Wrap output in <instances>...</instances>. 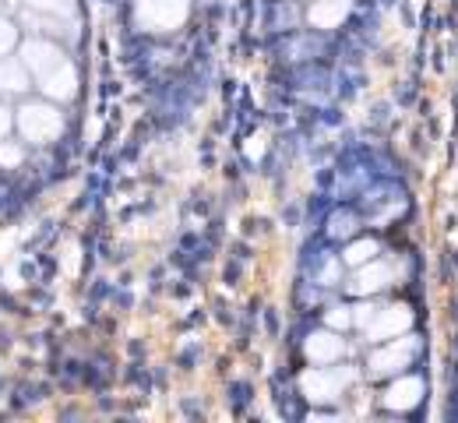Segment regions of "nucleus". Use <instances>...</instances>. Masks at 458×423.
<instances>
[{
    "mask_svg": "<svg viewBox=\"0 0 458 423\" xmlns=\"http://www.w3.org/2000/svg\"><path fill=\"white\" fill-rule=\"evenodd\" d=\"M356 230H360V216L356 212H349V208L332 212V219H328V237L332 241H349Z\"/></svg>",
    "mask_w": 458,
    "mask_h": 423,
    "instance_id": "nucleus-13",
    "label": "nucleus"
},
{
    "mask_svg": "<svg viewBox=\"0 0 458 423\" xmlns=\"http://www.w3.org/2000/svg\"><path fill=\"white\" fill-rule=\"evenodd\" d=\"M374 310H377L374 303H360V307H352V325H356V328H367L370 317H374Z\"/></svg>",
    "mask_w": 458,
    "mask_h": 423,
    "instance_id": "nucleus-18",
    "label": "nucleus"
},
{
    "mask_svg": "<svg viewBox=\"0 0 458 423\" xmlns=\"http://www.w3.org/2000/svg\"><path fill=\"white\" fill-rule=\"evenodd\" d=\"M18 131L25 141L32 145H50L57 141L60 131H64V114L50 103H25L18 110Z\"/></svg>",
    "mask_w": 458,
    "mask_h": 423,
    "instance_id": "nucleus-1",
    "label": "nucleus"
},
{
    "mask_svg": "<svg viewBox=\"0 0 458 423\" xmlns=\"http://www.w3.org/2000/svg\"><path fill=\"white\" fill-rule=\"evenodd\" d=\"M356 370L352 367H314L300 377V392L310 399V402H332L345 392V385H352Z\"/></svg>",
    "mask_w": 458,
    "mask_h": 423,
    "instance_id": "nucleus-2",
    "label": "nucleus"
},
{
    "mask_svg": "<svg viewBox=\"0 0 458 423\" xmlns=\"http://www.w3.org/2000/svg\"><path fill=\"white\" fill-rule=\"evenodd\" d=\"M29 11H39V14H54V18H74V0H25Z\"/></svg>",
    "mask_w": 458,
    "mask_h": 423,
    "instance_id": "nucleus-15",
    "label": "nucleus"
},
{
    "mask_svg": "<svg viewBox=\"0 0 458 423\" xmlns=\"http://www.w3.org/2000/svg\"><path fill=\"white\" fill-rule=\"evenodd\" d=\"M11 127H14V117H11V110L0 103V141L7 138V131H11Z\"/></svg>",
    "mask_w": 458,
    "mask_h": 423,
    "instance_id": "nucleus-20",
    "label": "nucleus"
},
{
    "mask_svg": "<svg viewBox=\"0 0 458 423\" xmlns=\"http://www.w3.org/2000/svg\"><path fill=\"white\" fill-rule=\"evenodd\" d=\"M14 43H18V29L7 18H0V57H7Z\"/></svg>",
    "mask_w": 458,
    "mask_h": 423,
    "instance_id": "nucleus-17",
    "label": "nucleus"
},
{
    "mask_svg": "<svg viewBox=\"0 0 458 423\" xmlns=\"http://www.w3.org/2000/svg\"><path fill=\"white\" fill-rule=\"evenodd\" d=\"M416 353H420V339H416V335H405V339L395 335V339H388L385 350H377V353L370 357V374H374V377H385V374L405 370Z\"/></svg>",
    "mask_w": 458,
    "mask_h": 423,
    "instance_id": "nucleus-4",
    "label": "nucleus"
},
{
    "mask_svg": "<svg viewBox=\"0 0 458 423\" xmlns=\"http://www.w3.org/2000/svg\"><path fill=\"white\" fill-rule=\"evenodd\" d=\"M32 89V74H29V67L25 61H18V57H0V96L7 99V96H25Z\"/></svg>",
    "mask_w": 458,
    "mask_h": 423,
    "instance_id": "nucleus-9",
    "label": "nucleus"
},
{
    "mask_svg": "<svg viewBox=\"0 0 458 423\" xmlns=\"http://www.w3.org/2000/svg\"><path fill=\"white\" fill-rule=\"evenodd\" d=\"M25 159V152H21V145H14V141H4L0 145V166L7 170V166H18Z\"/></svg>",
    "mask_w": 458,
    "mask_h": 423,
    "instance_id": "nucleus-16",
    "label": "nucleus"
},
{
    "mask_svg": "<svg viewBox=\"0 0 458 423\" xmlns=\"http://www.w3.org/2000/svg\"><path fill=\"white\" fill-rule=\"evenodd\" d=\"M409 325H412V310L405 303H392V307H377L363 332L370 343H388L399 332H409Z\"/></svg>",
    "mask_w": 458,
    "mask_h": 423,
    "instance_id": "nucleus-5",
    "label": "nucleus"
},
{
    "mask_svg": "<svg viewBox=\"0 0 458 423\" xmlns=\"http://www.w3.org/2000/svg\"><path fill=\"white\" fill-rule=\"evenodd\" d=\"M395 283V268L388 265V261H367V265H360V272H356V279L349 283V290L352 293H360V297H370V293H377V290H385V286H392Z\"/></svg>",
    "mask_w": 458,
    "mask_h": 423,
    "instance_id": "nucleus-7",
    "label": "nucleus"
},
{
    "mask_svg": "<svg viewBox=\"0 0 458 423\" xmlns=\"http://www.w3.org/2000/svg\"><path fill=\"white\" fill-rule=\"evenodd\" d=\"M420 399H423V381L420 377H399L388 392H385V406L388 410H412V406H420Z\"/></svg>",
    "mask_w": 458,
    "mask_h": 423,
    "instance_id": "nucleus-12",
    "label": "nucleus"
},
{
    "mask_svg": "<svg viewBox=\"0 0 458 423\" xmlns=\"http://www.w3.org/2000/svg\"><path fill=\"white\" fill-rule=\"evenodd\" d=\"M36 85L43 89V96H50V99H57V103H71V99L78 96V71H74V63L67 61L64 67H57L54 74L39 78Z\"/></svg>",
    "mask_w": 458,
    "mask_h": 423,
    "instance_id": "nucleus-8",
    "label": "nucleus"
},
{
    "mask_svg": "<svg viewBox=\"0 0 458 423\" xmlns=\"http://www.w3.org/2000/svg\"><path fill=\"white\" fill-rule=\"evenodd\" d=\"M303 353H307V360L318 363V367L335 363V360H343V339H339L335 332H318V335L307 339Z\"/></svg>",
    "mask_w": 458,
    "mask_h": 423,
    "instance_id": "nucleus-11",
    "label": "nucleus"
},
{
    "mask_svg": "<svg viewBox=\"0 0 458 423\" xmlns=\"http://www.w3.org/2000/svg\"><path fill=\"white\" fill-rule=\"evenodd\" d=\"M328 325H332V328H349V325H352V310H349V307H335V310L328 314Z\"/></svg>",
    "mask_w": 458,
    "mask_h": 423,
    "instance_id": "nucleus-19",
    "label": "nucleus"
},
{
    "mask_svg": "<svg viewBox=\"0 0 458 423\" xmlns=\"http://www.w3.org/2000/svg\"><path fill=\"white\" fill-rule=\"evenodd\" d=\"M191 0H138L134 18L145 32H173L187 21Z\"/></svg>",
    "mask_w": 458,
    "mask_h": 423,
    "instance_id": "nucleus-3",
    "label": "nucleus"
},
{
    "mask_svg": "<svg viewBox=\"0 0 458 423\" xmlns=\"http://www.w3.org/2000/svg\"><path fill=\"white\" fill-rule=\"evenodd\" d=\"M349 0H314L307 7V21L314 29H339L345 18H349Z\"/></svg>",
    "mask_w": 458,
    "mask_h": 423,
    "instance_id": "nucleus-10",
    "label": "nucleus"
},
{
    "mask_svg": "<svg viewBox=\"0 0 458 423\" xmlns=\"http://www.w3.org/2000/svg\"><path fill=\"white\" fill-rule=\"evenodd\" d=\"M374 258H377V243L374 241H356L343 250V261L352 265V268H360V265H367V261H374Z\"/></svg>",
    "mask_w": 458,
    "mask_h": 423,
    "instance_id": "nucleus-14",
    "label": "nucleus"
},
{
    "mask_svg": "<svg viewBox=\"0 0 458 423\" xmlns=\"http://www.w3.org/2000/svg\"><path fill=\"white\" fill-rule=\"evenodd\" d=\"M21 61L29 67V74L39 81V78L54 74L57 67H64V63H67V54L60 50L54 39H29V43L21 47Z\"/></svg>",
    "mask_w": 458,
    "mask_h": 423,
    "instance_id": "nucleus-6",
    "label": "nucleus"
}]
</instances>
